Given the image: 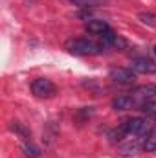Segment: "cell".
Masks as SVG:
<instances>
[{
    "label": "cell",
    "mask_w": 156,
    "mask_h": 158,
    "mask_svg": "<svg viewBox=\"0 0 156 158\" xmlns=\"http://www.w3.org/2000/svg\"><path fill=\"white\" fill-rule=\"evenodd\" d=\"M64 48L72 53V55H99L105 52V46L99 44V42H94V40H88V39H70Z\"/></svg>",
    "instance_id": "obj_1"
},
{
    "label": "cell",
    "mask_w": 156,
    "mask_h": 158,
    "mask_svg": "<svg viewBox=\"0 0 156 158\" xmlns=\"http://www.w3.org/2000/svg\"><path fill=\"white\" fill-rule=\"evenodd\" d=\"M123 125H125L129 136H147L154 129L153 123L147 118H130L127 121H123Z\"/></svg>",
    "instance_id": "obj_2"
},
{
    "label": "cell",
    "mask_w": 156,
    "mask_h": 158,
    "mask_svg": "<svg viewBox=\"0 0 156 158\" xmlns=\"http://www.w3.org/2000/svg\"><path fill=\"white\" fill-rule=\"evenodd\" d=\"M132 103H134V109H140L143 103L151 101L156 98V85H142V86H136L132 92H129Z\"/></svg>",
    "instance_id": "obj_3"
},
{
    "label": "cell",
    "mask_w": 156,
    "mask_h": 158,
    "mask_svg": "<svg viewBox=\"0 0 156 158\" xmlns=\"http://www.w3.org/2000/svg\"><path fill=\"white\" fill-rule=\"evenodd\" d=\"M31 92L37 98H53L57 94V86L55 83H51L50 79L46 77H37L31 83Z\"/></svg>",
    "instance_id": "obj_4"
},
{
    "label": "cell",
    "mask_w": 156,
    "mask_h": 158,
    "mask_svg": "<svg viewBox=\"0 0 156 158\" xmlns=\"http://www.w3.org/2000/svg\"><path fill=\"white\" fill-rule=\"evenodd\" d=\"M109 76L116 85H121V86L134 85V81H136V76H134L132 68H112Z\"/></svg>",
    "instance_id": "obj_5"
},
{
    "label": "cell",
    "mask_w": 156,
    "mask_h": 158,
    "mask_svg": "<svg viewBox=\"0 0 156 158\" xmlns=\"http://www.w3.org/2000/svg\"><path fill=\"white\" fill-rule=\"evenodd\" d=\"M130 68L136 74H156V61L149 57H138L130 63Z\"/></svg>",
    "instance_id": "obj_6"
},
{
    "label": "cell",
    "mask_w": 156,
    "mask_h": 158,
    "mask_svg": "<svg viewBox=\"0 0 156 158\" xmlns=\"http://www.w3.org/2000/svg\"><path fill=\"white\" fill-rule=\"evenodd\" d=\"M101 44H103L105 48H116V50H125V48L129 46V42L123 39L121 35H117V33L110 31V30L101 35Z\"/></svg>",
    "instance_id": "obj_7"
},
{
    "label": "cell",
    "mask_w": 156,
    "mask_h": 158,
    "mask_svg": "<svg viewBox=\"0 0 156 158\" xmlns=\"http://www.w3.org/2000/svg\"><path fill=\"white\" fill-rule=\"evenodd\" d=\"M143 142H145V136H136V138H132V140L121 143V145H119V151H121L123 155H134V153H138L140 149H143Z\"/></svg>",
    "instance_id": "obj_8"
},
{
    "label": "cell",
    "mask_w": 156,
    "mask_h": 158,
    "mask_svg": "<svg viewBox=\"0 0 156 158\" xmlns=\"http://www.w3.org/2000/svg\"><path fill=\"white\" fill-rule=\"evenodd\" d=\"M84 30H86L88 33H94V35H103V33H107L110 28H109V24H107L105 20L94 19V20H88V22L84 24Z\"/></svg>",
    "instance_id": "obj_9"
},
{
    "label": "cell",
    "mask_w": 156,
    "mask_h": 158,
    "mask_svg": "<svg viewBox=\"0 0 156 158\" xmlns=\"http://www.w3.org/2000/svg\"><path fill=\"white\" fill-rule=\"evenodd\" d=\"M112 107L116 110H129V109H134V103H132L129 94H121V96H117L116 99L112 101Z\"/></svg>",
    "instance_id": "obj_10"
},
{
    "label": "cell",
    "mask_w": 156,
    "mask_h": 158,
    "mask_svg": "<svg viewBox=\"0 0 156 158\" xmlns=\"http://www.w3.org/2000/svg\"><path fill=\"white\" fill-rule=\"evenodd\" d=\"M74 6L77 7H83V9H90V7H101L105 6L109 0H70Z\"/></svg>",
    "instance_id": "obj_11"
},
{
    "label": "cell",
    "mask_w": 156,
    "mask_h": 158,
    "mask_svg": "<svg viewBox=\"0 0 156 158\" xmlns=\"http://www.w3.org/2000/svg\"><path fill=\"white\" fill-rule=\"evenodd\" d=\"M22 151H24V155L28 158H39L40 156L39 147H35L31 142H24V143H22Z\"/></svg>",
    "instance_id": "obj_12"
},
{
    "label": "cell",
    "mask_w": 156,
    "mask_h": 158,
    "mask_svg": "<svg viewBox=\"0 0 156 158\" xmlns=\"http://www.w3.org/2000/svg\"><path fill=\"white\" fill-rule=\"evenodd\" d=\"M143 149L145 151H156V131L153 129L147 136H145V142H143Z\"/></svg>",
    "instance_id": "obj_13"
},
{
    "label": "cell",
    "mask_w": 156,
    "mask_h": 158,
    "mask_svg": "<svg viewBox=\"0 0 156 158\" xmlns=\"http://www.w3.org/2000/svg\"><path fill=\"white\" fill-rule=\"evenodd\" d=\"M140 110H142L143 114H147L149 118H156V98L151 99V101H147V103H143V105L140 107Z\"/></svg>",
    "instance_id": "obj_14"
},
{
    "label": "cell",
    "mask_w": 156,
    "mask_h": 158,
    "mask_svg": "<svg viewBox=\"0 0 156 158\" xmlns=\"http://www.w3.org/2000/svg\"><path fill=\"white\" fill-rule=\"evenodd\" d=\"M9 129H11L13 132H17L18 136H22V138H30V131H28V129H26L20 121H11Z\"/></svg>",
    "instance_id": "obj_15"
},
{
    "label": "cell",
    "mask_w": 156,
    "mask_h": 158,
    "mask_svg": "<svg viewBox=\"0 0 156 158\" xmlns=\"http://www.w3.org/2000/svg\"><path fill=\"white\" fill-rule=\"evenodd\" d=\"M138 19H140L143 24H147V26H154L156 28V15H153V13H140Z\"/></svg>",
    "instance_id": "obj_16"
},
{
    "label": "cell",
    "mask_w": 156,
    "mask_h": 158,
    "mask_svg": "<svg viewBox=\"0 0 156 158\" xmlns=\"http://www.w3.org/2000/svg\"><path fill=\"white\" fill-rule=\"evenodd\" d=\"M24 2H26V6H33V4H35L37 0H24Z\"/></svg>",
    "instance_id": "obj_17"
},
{
    "label": "cell",
    "mask_w": 156,
    "mask_h": 158,
    "mask_svg": "<svg viewBox=\"0 0 156 158\" xmlns=\"http://www.w3.org/2000/svg\"><path fill=\"white\" fill-rule=\"evenodd\" d=\"M153 52H154V55H156V46H154V50H153Z\"/></svg>",
    "instance_id": "obj_18"
}]
</instances>
